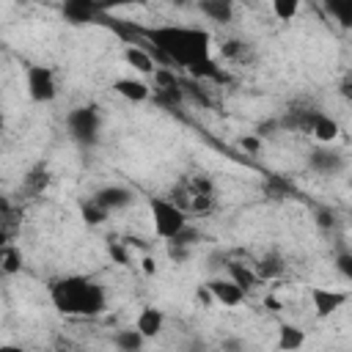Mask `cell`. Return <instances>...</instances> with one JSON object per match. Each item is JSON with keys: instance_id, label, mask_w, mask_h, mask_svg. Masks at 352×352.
<instances>
[{"instance_id": "1", "label": "cell", "mask_w": 352, "mask_h": 352, "mask_svg": "<svg viewBox=\"0 0 352 352\" xmlns=\"http://www.w3.org/2000/svg\"><path fill=\"white\" fill-rule=\"evenodd\" d=\"M138 47L160 50L168 63L176 66H195L209 58L212 36L204 28H184V25H157V28H138Z\"/></svg>"}, {"instance_id": "2", "label": "cell", "mask_w": 352, "mask_h": 352, "mask_svg": "<svg viewBox=\"0 0 352 352\" xmlns=\"http://www.w3.org/2000/svg\"><path fill=\"white\" fill-rule=\"evenodd\" d=\"M52 305L66 316H96L104 311V286L85 275H63L50 283Z\"/></svg>"}, {"instance_id": "3", "label": "cell", "mask_w": 352, "mask_h": 352, "mask_svg": "<svg viewBox=\"0 0 352 352\" xmlns=\"http://www.w3.org/2000/svg\"><path fill=\"white\" fill-rule=\"evenodd\" d=\"M66 126H69V135L77 146L82 148H94L96 140H99V132H102V113L99 107L94 104H85V107H74L69 116H66Z\"/></svg>"}, {"instance_id": "4", "label": "cell", "mask_w": 352, "mask_h": 352, "mask_svg": "<svg viewBox=\"0 0 352 352\" xmlns=\"http://www.w3.org/2000/svg\"><path fill=\"white\" fill-rule=\"evenodd\" d=\"M148 209H151V220H154V234L160 239H173L184 226H187V212L182 206H176L170 198H148Z\"/></svg>"}, {"instance_id": "5", "label": "cell", "mask_w": 352, "mask_h": 352, "mask_svg": "<svg viewBox=\"0 0 352 352\" xmlns=\"http://www.w3.org/2000/svg\"><path fill=\"white\" fill-rule=\"evenodd\" d=\"M319 113L322 110H319L316 102H311V99H294L283 110V116L278 118V124H280V129H289V132H314V124H316Z\"/></svg>"}, {"instance_id": "6", "label": "cell", "mask_w": 352, "mask_h": 352, "mask_svg": "<svg viewBox=\"0 0 352 352\" xmlns=\"http://www.w3.org/2000/svg\"><path fill=\"white\" fill-rule=\"evenodd\" d=\"M28 94L33 102L44 104V102H52L55 94H58V85H55V72L50 66H28Z\"/></svg>"}, {"instance_id": "7", "label": "cell", "mask_w": 352, "mask_h": 352, "mask_svg": "<svg viewBox=\"0 0 352 352\" xmlns=\"http://www.w3.org/2000/svg\"><path fill=\"white\" fill-rule=\"evenodd\" d=\"M344 165H346L344 154L338 148H330V146H316L308 154V168L322 173V176H336V173L344 170Z\"/></svg>"}, {"instance_id": "8", "label": "cell", "mask_w": 352, "mask_h": 352, "mask_svg": "<svg viewBox=\"0 0 352 352\" xmlns=\"http://www.w3.org/2000/svg\"><path fill=\"white\" fill-rule=\"evenodd\" d=\"M349 300L346 292H336V289H324V286H311V302L319 319H327L330 314H336L338 308H344V302Z\"/></svg>"}, {"instance_id": "9", "label": "cell", "mask_w": 352, "mask_h": 352, "mask_svg": "<svg viewBox=\"0 0 352 352\" xmlns=\"http://www.w3.org/2000/svg\"><path fill=\"white\" fill-rule=\"evenodd\" d=\"M60 14L69 25H96L99 11L91 6V0H60Z\"/></svg>"}, {"instance_id": "10", "label": "cell", "mask_w": 352, "mask_h": 352, "mask_svg": "<svg viewBox=\"0 0 352 352\" xmlns=\"http://www.w3.org/2000/svg\"><path fill=\"white\" fill-rule=\"evenodd\" d=\"M206 289L212 292V297L217 300V302H223V305H228V308H234V305H239L242 300H245V289L242 286H236L231 278L226 280V278H212L209 283H206Z\"/></svg>"}, {"instance_id": "11", "label": "cell", "mask_w": 352, "mask_h": 352, "mask_svg": "<svg viewBox=\"0 0 352 352\" xmlns=\"http://www.w3.org/2000/svg\"><path fill=\"white\" fill-rule=\"evenodd\" d=\"M94 198L107 209V212H116V209H124L135 201V192L129 187H121V184H107L102 190L94 192Z\"/></svg>"}, {"instance_id": "12", "label": "cell", "mask_w": 352, "mask_h": 352, "mask_svg": "<svg viewBox=\"0 0 352 352\" xmlns=\"http://www.w3.org/2000/svg\"><path fill=\"white\" fill-rule=\"evenodd\" d=\"M198 11L217 25H228L234 19V0H195Z\"/></svg>"}, {"instance_id": "13", "label": "cell", "mask_w": 352, "mask_h": 352, "mask_svg": "<svg viewBox=\"0 0 352 352\" xmlns=\"http://www.w3.org/2000/svg\"><path fill=\"white\" fill-rule=\"evenodd\" d=\"M124 60L135 69V72H140V74H154L160 66H157V60L151 58V52L146 50V47H138V44H126L124 47Z\"/></svg>"}, {"instance_id": "14", "label": "cell", "mask_w": 352, "mask_h": 352, "mask_svg": "<svg viewBox=\"0 0 352 352\" xmlns=\"http://www.w3.org/2000/svg\"><path fill=\"white\" fill-rule=\"evenodd\" d=\"M113 91L129 102H146L151 99V88L143 82V80H135V77H121L113 82Z\"/></svg>"}, {"instance_id": "15", "label": "cell", "mask_w": 352, "mask_h": 352, "mask_svg": "<svg viewBox=\"0 0 352 352\" xmlns=\"http://www.w3.org/2000/svg\"><path fill=\"white\" fill-rule=\"evenodd\" d=\"M162 324H165L162 311H160V308H151V305H146V308L138 314V319H135V327H138L146 338L160 336V333H162Z\"/></svg>"}, {"instance_id": "16", "label": "cell", "mask_w": 352, "mask_h": 352, "mask_svg": "<svg viewBox=\"0 0 352 352\" xmlns=\"http://www.w3.org/2000/svg\"><path fill=\"white\" fill-rule=\"evenodd\" d=\"M226 270H228V278H231L236 286H242L245 292L256 289V283L261 280V278H258V272H256V270H250V267H248V264H242V261H228V264H226Z\"/></svg>"}, {"instance_id": "17", "label": "cell", "mask_w": 352, "mask_h": 352, "mask_svg": "<svg viewBox=\"0 0 352 352\" xmlns=\"http://www.w3.org/2000/svg\"><path fill=\"white\" fill-rule=\"evenodd\" d=\"M283 270H286V261H283V256H280L278 250L264 253V258H261V261H258V267H256V272H258V278H261V280L280 278V275H283Z\"/></svg>"}, {"instance_id": "18", "label": "cell", "mask_w": 352, "mask_h": 352, "mask_svg": "<svg viewBox=\"0 0 352 352\" xmlns=\"http://www.w3.org/2000/svg\"><path fill=\"white\" fill-rule=\"evenodd\" d=\"M322 6L341 28H352V0H322Z\"/></svg>"}, {"instance_id": "19", "label": "cell", "mask_w": 352, "mask_h": 352, "mask_svg": "<svg viewBox=\"0 0 352 352\" xmlns=\"http://www.w3.org/2000/svg\"><path fill=\"white\" fill-rule=\"evenodd\" d=\"M80 214H82V220H85V226H99V223H104L107 220V209L91 195V198H82L80 201Z\"/></svg>"}, {"instance_id": "20", "label": "cell", "mask_w": 352, "mask_h": 352, "mask_svg": "<svg viewBox=\"0 0 352 352\" xmlns=\"http://www.w3.org/2000/svg\"><path fill=\"white\" fill-rule=\"evenodd\" d=\"M338 121L336 118H330V116H324V113H319V118H316V124H314V138L319 140V143H333L336 138H338Z\"/></svg>"}, {"instance_id": "21", "label": "cell", "mask_w": 352, "mask_h": 352, "mask_svg": "<svg viewBox=\"0 0 352 352\" xmlns=\"http://www.w3.org/2000/svg\"><path fill=\"white\" fill-rule=\"evenodd\" d=\"M305 344V333L297 324H280L278 330V349H300Z\"/></svg>"}, {"instance_id": "22", "label": "cell", "mask_w": 352, "mask_h": 352, "mask_svg": "<svg viewBox=\"0 0 352 352\" xmlns=\"http://www.w3.org/2000/svg\"><path fill=\"white\" fill-rule=\"evenodd\" d=\"M190 74L192 77H198V80H214V82H226L228 77H226V72L212 60V58H206V60H201V63H195V66H190Z\"/></svg>"}, {"instance_id": "23", "label": "cell", "mask_w": 352, "mask_h": 352, "mask_svg": "<svg viewBox=\"0 0 352 352\" xmlns=\"http://www.w3.org/2000/svg\"><path fill=\"white\" fill-rule=\"evenodd\" d=\"M143 341H146V336L135 327V330H118L116 336H113V344L118 346V349H124V352H138L140 346H143Z\"/></svg>"}, {"instance_id": "24", "label": "cell", "mask_w": 352, "mask_h": 352, "mask_svg": "<svg viewBox=\"0 0 352 352\" xmlns=\"http://www.w3.org/2000/svg\"><path fill=\"white\" fill-rule=\"evenodd\" d=\"M47 184H50V173H47L44 165L33 168V170L25 176V192H28V195H41V192L47 190Z\"/></svg>"}, {"instance_id": "25", "label": "cell", "mask_w": 352, "mask_h": 352, "mask_svg": "<svg viewBox=\"0 0 352 352\" xmlns=\"http://www.w3.org/2000/svg\"><path fill=\"white\" fill-rule=\"evenodd\" d=\"M220 52H223L228 60H239V63H242V60L250 58V44L242 41V38H228V41H223Z\"/></svg>"}, {"instance_id": "26", "label": "cell", "mask_w": 352, "mask_h": 352, "mask_svg": "<svg viewBox=\"0 0 352 352\" xmlns=\"http://www.w3.org/2000/svg\"><path fill=\"white\" fill-rule=\"evenodd\" d=\"M0 264H3V272L6 275H16L22 270V253L14 245H6L3 248V256H0Z\"/></svg>"}, {"instance_id": "27", "label": "cell", "mask_w": 352, "mask_h": 352, "mask_svg": "<svg viewBox=\"0 0 352 352\" xmlns=\"http://www.w3.org/2000/svg\"><path fill=\"white\" fill-rule=\"evenodd\" d=\"M300 3H302V0H272V11H275V16H278L280 22H289V19L297 14Z\"/></svg>"}, {"instance_id": "28", "label": "cell", "mask_w": 352, "mask_h": 352, "mask_svg": "<svg viewBox=\"0 0 352 352\" xmlns=\"http://www.w3.org/2000/svg\"><path fill=\"white\" fill-rule=\"evenodd\" d=\"M314 220H316V226H319L322 231H330V228H336V223H338V214H336L333 209L322 206V209H316V212H314Z\"/></svg>"}, {"instance_id": "29", "label": "cell", "mask_w": 352, "mask_h": 352, "mask_svg": "<svg viewBox=\"0 0 352 352\" xmlns=\"http://www.w3.org/2000/svg\"><path fill=\"white\" fill-rule=\"evenodd\" d=\"M187 187H190L192 195H214L212 179H206V176H192V179L187 182Z\"/></svg>"}, {"instance_id": "30", "label": "cell", "mask_w": 352, "mask_h": 352, "mask_svg": "<svg viewBox=\"0 0 352 352\" xmlns=\"http://www.w3.org/2000/svg\"><path fill=\"white\" fill-rule=\"evenodd\" d=\"M264 192L270 195V201H280V198H286V192H289V184L272 176V179H267V184H264Z\"/></svg>"}, {"instance_id": "31", "label": "cell", "mask_w": 352, "mask_h": 352, "mask_svg": "<svg viewBox=\"0 0 352 352\" xmlns=\"http://www.w3.org/2000/svg\"><path fill=\"white\" fill-rule=\"evenodd\" d=\"M165 253H168V258H170V261L182 264V261H187V256H190V248H187V245H179V242H173V239H168V248H165Z\"/></svg>"}, {"instance_id": "32", "label": "cell", "mask_w": 352, "mask_h": 352, "mask_svg": "<svg viewBox=\"0 0 352 352\" xmlns=\"http://www.w3.org/2000/svg\"><path fill=\"white\" fill-rule=\"evenodd\" d=\"M132 3H140V0H91V6H94L99 14H110L113 8H121V6H132Z\"/></svg>"}, {"instance_id": "33", "label": "cell", "mask_w": 352, "mask_h": 352, "mask_svg": "<svg viewBox=\"0 0 352 352\" xmlns=\"http://www.w3.org/2000/svg\"><path fill=\"white\" fill-rule=\"evenodd\" d=\"M212 206H214V198H212V195H192L190 212H195V214H206Z\"/></svg>"}, {"instance_id": "34", "label": "cell", "mask_w": 352, "mask_h": 352, "mask_svg": "<svg viewBox=\"0 0 352 352\" xmlns=\"http://www.w3.org/2000/svg\"><path fill=\"white\" fill-rule=\"evenodd\" d=\"M336 270H338L346 280H352V253H338V256H336Z\"/></svg>"}, {"instance_id": "35", "label": "cell", "mask_w": 352, "mask_h": 352, "mask_svg": "<svg viewBox=\"0 0 352 352\" xmlns=\"http://www.w3.org/2000/svg\"><path fill=\"white\" fill-rule=\"evenodd\" d=\"M239 143H242V148H248L250 154H256V151L261 148V138H258V135H245Z\"/></svg>"}, {"instance_id": "36", "label": "cell", "mask_w": 352, "mask_h": 352, "mask_svg": "<svg viewBox=\"0 0 352 352\" xmlns=\"http://www.w3.org/2000/svg\"><path fill=\"white\" fill-rule=\"evenodd\" d=\"M107 250H110V256H113L118 264H126V261H129V258H126V250H124L118 242H110V245H107Z\"/></svg>"}, {"instance_id": "37", "label": "cell", "mask_w": 352, "mask_h": 352, "mask_svg": "<svg viewBox=\"0 0 352 352\" xmlns=\"http://www.w3.org/2000/svg\"><path fill=\"white\" fill-rule=\"evenodd\" d=\"M338 94H341L346 102H352V72L338 82Z\"/></svg>"}, {"instance_id": "38", "label": "cell", "mask_w": 352, "mask_h": 352, "mask_svg": "<svg viewBox=\"0 0 352 352\" xmlns=\"http://www.w3.org/2000/svg\"><path fill=\"white\" fill-rule=\"evenodd\" d=\"M140 264H143V272H146V275H154V272H157V264H154V258H148V256H146Z\"/></svg>"}, {"instance_id": "39", "label": "cell", "mask_w": 352, "mask_h": 352, "mask_svg": "<svg viewBox=\"0 0 352 352\" xmlns=\"http://www.w3.org/2000/svg\"><path fill=\"white\" fill-rule=\"evenodd\" d=\"M239 346H242L239 338H228V341H223V349H239Z\"/></svg>"}, {"instance_id": "40", "label": "cell", "mask_w": 352, "mask_h": 352, "mask_svg": "<svg viewBox=\"0 0 352 352\" xmlns=\"http://www.w3.org/2000/svg\"><path fill=\"white\" fill-rule=\"evenodd\" d=\"M267 305H270V311H280V302L275 297H267Z\"/></svg>"}, {"instance_id": "41", "label": "cell", "mask_w": 352, "mask_h": 352, "mask_svg": "<svg viewBox=\"0 0 352 352\" xmlns=\"http://www.w3.org/2000/svg\"><path fill=\"white\" fill-rule=\"evenodd\" d=\"M173 6H190V0H173Z\"/></svg>"}]
</instances>
